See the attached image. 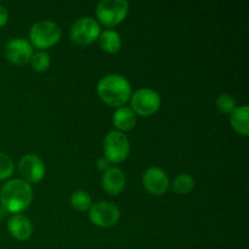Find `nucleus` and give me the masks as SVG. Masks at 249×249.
I'll return each instance as SVG.
<instances>
[{"label": "nucleus", "instance_id": "obj_13", "mask_svg": "<svg viewBox=\"0 0 249 249\" xmlns=\"http://www.w3.org/2000/svg\"><path fill=\"white\" fill-rule=\"evenodd\" d=\"M125 175L119 168L111 167L102 175V187L111 195H118L125 187Z\"/></svg>", "mask_w": 249, "mask_h": 249}, {"label": "nucleus", "instance_id": "obj_23", "mask_svg": "<svg viewBox=\"0 0 249 249\" xmlns=\"http://www.w3.org/2000/svg\"><path fill=\"white\" fill-rule=\"evenodd\" d=\"M7 21H9V12H7L6 7L0 4V27L5 26Z\"/></svg>", "mask_w": 249, "mask_h": 249}, {"label": "nucleus", "instance_id": "obj_4", "mask_svg": "<svg viewBox=\"0 0 249 249\" xmlns=\"http://www.w3.org/2000/svg\"><path fill=\"white\" fill-rule=\"evenodd\" d=\"M129 4L125 0H101L96 6V16L107 27L117 26L126 17Z\"/></svg>", "mask_w": 249, "mask_h": 249}, {"label": "nucleus", "instance_id": "obj_11", "mask_svg": "<svg viewBox=\"0 0 249 249\" xmlns=\"http://www.w3.org/2000/svg\"><path fill=\"white\" fill-rule=\"evenodd\" d=\"M33 55L32 45L26 39H12L5 45V56L14 65H24Z\"/></svg>", "mask_w": 249, "mask_h": 249}, {"label": "nucleus", "instance_id": "obj_10", "mask_svg": "<svg viewBox=\"0 0 249 249\" xmlns=\"http://www.w3.org/2000/svg\"><path fill=\"white\" fill-rule=\"evenodd\" d=\"M142 182L145 189L155 196H160L169 189V178L167 173L157 167L148 168L146 170L142 177Z\"/></svg>", "mask_w": 249, "mask_h": 249}, {"label": "nucleus", "instance_id": "obj_3", "mask_svg": "<svg viewBox=\"0 0 249 249\" xmlns=\"http://www.w3.org/2000/svg\"><path fill=\"white\" fill-rule=\"evenodd\" d=\"M29 38L36 48L48 49L60 40L61 28L53 21H39L32 26Z\"/></svg>", "mask_w": 249, "mask_h": 249}, {"label": "nucleus", "instance_id": "obj_20", "mask_svg": "<svg viewBox=\"0 0 249 249\" xmlns=\"http://www.w3.org/2000/svg\"><path fill=\"white\" fill-rule=\"evenodd\" d=\"M216 108H218L221 113H232L236 109V100L229 94L220 95V96L216 99Z\"/></svg>", "mask_w": 249, "mask_h": 249}, {"label": "nucleus", "instance_id": "obj_17", "mask_svg": "<svg viewBox=\"0 0 249 249\" xmlns=\"http://www.w3.org/2000/svg\"><path fill=\"white\" fill-rule=\"evenodd\" d=\"M71 204L77 211L84 212L90 209V207L92 206V198L87 191L78 190V191L73 192L72 196H71Z\"/></svg>", "mask_w": 249, "mask_h": 249}, {"label": "nucleus", "instance_id": "obj_22", "mask_svg": "<svg viewBox=\"0 0 249 249\" xmlns=\"http://www.w3.org/2000/svg\"><path fill=\"white\" fill-rule=\"evenodd\" d=\"M111 164L112 163L109 162L105 156L104 157H100L99 160H97V168H99L100 170H105V172H106V170H108L109 168H111Z\"/></svg>", "mask_w": 249, "mask_h": 249}, {"label": "nucleus", "instance_id": "obj_21", "mask_svg": "<svg viewBox=\"0 0 249 249\" xmlns=\"http://www.w3.org/2000/svg\"><path fill=\"white\" fill-rule=\"evenodd\" d=\"M14 173V162L5 153L0 152V180L7 179Z\"/></svg>", "mask_w": 249, "mask_h": 249}, {"label": "nucleus", "instance_id": "obj_12", "mask_svg": "<svg viewBox=\"0 0 249 249\" xmlns=\"http://www.w3.org/2000/svg\"><path fill=\"white\" fill-rule=\"evenodd\" d=\"M7 229L10 235L17 241L28 240L33 232L31 220L23 214H14L7 221Z\"/></svg>", "mask_w": 249, "mask_h": 249}, {"label": "nucleus", "instance_id": "obj_14", "mask_svg": "<svg viewBox=\"0 0 249 249\" xmlns=\"http://www.w3.org/2000/svg\"><path fill=\"white\" fill-rule=\"evenodd\" d=\"M135 113L129 107H119L113 114V124L118 131H129L135 126Z\"/></svg>", "mask_w": 249, "mask_h": 249}, {"label": "nucleus", "instance_id": "obj_19", "mask_svg": "<svg viewBox=\"0 0 249 249\" xmlns=\"http://www.w3.org/2000/svg\"><path fill=\"white\" fill-rule=\"evenodd\" d=\"M31 65L36 72H45L50 66V56L45 51H38L32 55Z\"/></svg>", "mask_w": 249, "mask_h": 249}, {"label": "nucleus", "instance_id": "obj_18", "mask_svg": "<svg viewBox=\"0 0 249 249\" xmlns=\"http://www.w3.org/2000/svg\"><path fill=\"white\" fill-rule=\"evenodd\" d=\"M195 181L191 175L180 174L173 181V190L179 195H186L194 189Z\"/></svg>", "mask_w": 249, "mask_h": 249}, {"label": "nucleus", "instance_id": "obj_9", "mask_svg": "<svg viewBox=\"0 0 249 249\" xmlns=\"http://www.w3.org/2000/svg\"><path fill=\"white\" fill-rule=\"evenodd\" d=\"M18 170L27 182H39L45 175V165L39 156L29 153L24 155L18 163Z\"/></svg>", "mask_w": 249, "mask_h": 249}, {"label": "nucleus", "instance_id": "obj_8", "mask_svg": "<svg viewBox=\"0 0 249 249\" xmlns=\"http://www.w3.org/2000/svg\"><path fill=\"white\" fill-rule=\"evenodd\" d=\"M100 36V26L92 17H83L74 22L71 38L79 45H89Z\"/></svg>", "mask_w": 249, "mask_h": 249}, {"label": "nucleus", "instance_id": "obj_5", "mask_svg": "<svg viewBox=\"0 0 249 249\" xmlns=\"http://www.w3.org/2000/svg\"><path fill=\"white\" fill-rule=\"evenodd\" d=\"M105 157L111 163H121L129 156L130 142L122 131H109L104 140Z\"/></svg>", "mask_w": 249, "mask_h": 249}, {"label": "nucleus", "instance_id": "obj_6", "mask_svg": "<svg viewBox=\"0 0 249 249\" xmlns=\"http://www.w3.org/2000/svg\"><path fill=\"white\" fill-rule=\"evenodd\" d=\"M131 97V111L142 117L156 113L160 107V96L157 91L148 88L136 90Z\"/></svg>", "mask_w": 249, "mask_h": 249}, {"label": "nucleus", "instance_id": "obj_2", "mask_svg": "<svg viewBox=\"0 0 249 249\" xmlns=\"http://www.w3.org/2000/svg\"><path fill=\"white\" fill-rule=\"evenodd\" d=\"M97 94L109 106L121 107L130 99L131 85L123 75L108 74L97 84Z\"/></svg>", "mask_w": 249, "mask_h": 249}, {"label": "nucleus", "instance_id": "obj_15", "mask_svg": "<svg viewBox=\"0 0 249 249\" xmlns=\"http://www.w3.org/2000/svg\"><path fill=\"white\" fill-rule=\"evenodd\" d=\"M248 117L249 107L247 105H243L242 107H236L235 111L231 113V125L238 134L243 136H247L249 134Z\"/></svg>", "mask_w": 249, "mask_h": 249}, {"label": "nucleus", "instance_id": "obj_7", "mask_svg": "<svg viewBox=\"0 0 249 249\" xmlns=\"http://www.w3.org/2000/svg\"><path fill=\"white\" fill-rule=\"evenodd\" d=\"M89 216L92 224L100 228H109L116 225L121 213L119 208L112 202H97L89 209Z\"/></svg>", "mask_w": 249, "mask_h": 249}, {"label": "nucleus", "instance_id": "obj_24", "mask_svg": "<svg viewBox=\"0 0 249 249\" xmlns=\"http://www.w3.org/2000/svg\"><path fill=\"white\" fill-rule=\"evenodd\" d=\"M7 213H9V212H7L6 209H5L4 207H2L1 204H0V223H2V221H4L5 219H6Z\"/></svg>", "mask_w": 249, "mask_h": 249}, {"label": "nucleus", "instance_id": "obj_16", "mask_svg": "<svg viewBox=\"0 0 249 249\" xmlns=\"http://www.w3.org/2000/svg\"><path fill=\"white\" fill-rule=\"evenodd\" d=\"M99 40L102 50L106 51V53H114L121 49V36L116 31H113V29H107V31L100 33Z\"/></svg>", "mask_w": 249, "mask_h": 249}, {"label": "nucleus", "instance_id": "obj_1", "mask_svg": "<svg viewBox=\"0 0 249 249\" xmlns=\"http://www.w3.org/2000/svg\"><path fill=\"white\" fill-rule=\"evenodd\" d=\"M33 198L31 185L22 179H15L6 182L0 191L1 206L9 213L19 214L27 209Z\"/></svg>", "mask_w": 249, "mask_h": 249}]
</instances>
